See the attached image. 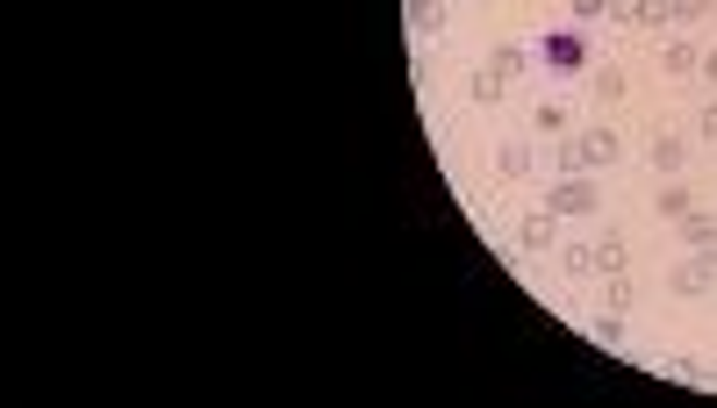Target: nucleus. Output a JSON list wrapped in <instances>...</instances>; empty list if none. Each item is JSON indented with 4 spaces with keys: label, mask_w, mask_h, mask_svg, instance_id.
Returning a JSON list of instances; mask_svg holds the SVG:
<instances>
[{
    "label": "nucleus",
    "mask_w": 717,
    "mask_h": 408,
    "mask_svg": "<svg viewBox=\"0 0 717 408\" xmlns=\"http://www.w3.org/2000/svg\"><path fill=\"white\" fill-rule=\"evenodd\" d=\"M617 158H624V136L610 129V122H596V129H581L560 144V172H610Z\"/></svg>",
    "instance_id": "nucleus-1"
},
{
    "label": "nucleus",
    "mask_w": 717,
    "mask_h": 408,
    "mask_svg": "<svg viewBox=\"0 0 717 408\" xmlns=\"http://www.w3.org/2000/svg\"><path fill=\"white\" fill-rule=\"evenodd\" d=\"M538 58H546V72L574 79V72H588V36L581 29H546L538 36Z\"/></svg>",
    "instance_id": "nucleus-2"
},
{
    "label": "nucleus",
    "mask_w": 717,
    "mask_h": 408,
    "mask_svg": "<svg viewBox=\"0 0 717 408\" xmlns=\"http://www.w3.org/2000/svg\"><path fill=\"white\" fill-rule=\"evenodd\" d=\"M546 208H552V215H596V208H603V187H596V180H581V172H567V180H552V187H546Z\"/></svg>",
    "instance_id": "nucleus-3"
},
{
    "label": "nucleus",
    "mask_w": 717,
    "mask_h": 408,
    "mask_svg": "<svg viewBox=\"0 0 717 408\" xmlns=\"http://www.w3.org/2000/svg\"><path fill=\"white\" fill-rule=\"evenodd\" d=\"M552 237H560V215H552V208H531V215L517 222V251H524V258L552 251Z\"/></svg>",
    "instance_id": "nucleus-4"
},
{
    "label": "nucleus",
    "mask_w": 717,
    "mask_h": 408,
    "mask_svg": "<svg viewBox=\"0 0 717 408\" xmlns=\"http://www.w3.org/2000/svg\"><path fill=\"white\" fill-rule=\"evenodd\" d=\"M710 280H717V265H710V258H682V265H675V272H667V294H682V301H696V294H710Z\"/></svg>",
    "instance_id": "nucleus-5"
},
{
    "label": "nucleus",
    "mask_w": 717,
    "mask_h": 408,
    "mask_svg": "<svg viewBox=\"0 0 717 408\" xmlns=\"http://www.w3.org/2000/svg\"><path fill=\"white\" fill-rule=\"evenodd\" d=\"M660 72H667V79H689V72H703V51L689 44V36H667V44H660Z\"/></svg>",
    "instance_id": "nucleus-6"
},
{
    "label": "nucleus",
    "mask_w": 717,
    "mask_h": 408,
    "mask_svg": "<svg viewBox=\"0 0 717 408\" xmlns=\"http://www.w3.org/2000/svg\"><path fill=\"white\" fill-rule=\"evenodd\" d=\"M653 172H667V180H675V172H682L689 165V144H682V136H667V129H653Z\"/></svg>",
    "instance_id": "nucleus-7"
},
{
    "label": "nucleus",
    "mask_w": 717,
    "mask_h": 408,
    "mask_svg": "<svg viewBox=\"0 0 717 408\" xmlns=\"http://www.w3.org/2000/svg\"><path fill=\"white\" fill-rule=\"evenodd\" d=\"M653 208H660L667 222H682V215H696V194H689L682 180H660V187H653Z\"/></svg>",
    "instance_id": "nucleus-8"
},
{
    "label": "nucleus",
    "mask_w": 717,
    "mask_h": 408,
    "mask_svg": "<svg viewBox=\"0 0 717 408\" xmlns=\"http://www.w3.org/2000/svg\"><path fill=\"white\" fill-rule=\"evenodd\" d=\"M410 8V36H438L445 29V0H402Z\"/></svg>",
    "instance_id": "nucleus-9"
},
{
    "label": "nucleus",
    "mask_w": 717,
    "mask_h": 408,
    "mask_svg": "<svg viewBox=\"0 0 717 408\" xmlns=\"http://www.w3.org/2000/svg\"><path fill=\"white\" fill-rule=\"evenodd\" d=\"M466 94H474V101H481V108H496V101H502V94H510V79H502V72H496V65H481V72H474V79H466Z\"/></svg>",
    "instance_id": "nucleus-10"
},
{
    "label": "nucleus",
    "mask_w": 717,
    "mask_h": 408,
    "mask_svg": "<svg viewBox=\"0 0 717 408\" xmlns=\"http://www.w3.org/2000/svg\"><path fill=\"white\" fill-rule=\"evenodd\" d=\"M588 344H596V351H617V344H624V316H617V308H603L596 323H588Z\"/></svg>",
    "instance_id": "nucleus-11"
},
{
    "label": "nucleus",
    "mask_w": 717,
    "mask_h": 408,
    "mask_svg": "<svg viewBox=\"0 0 717 408\" xmlns=\"http://www.w3.org/2000/svg\"><path fill=\"white\" fill-rule=\"evenodd\" d=\"M531 165H538V158H531V144H502V151H496V172H502V180H531Z\"/></svg>",
    "instance_id": "nucleus-12"
},
{
    "label": "nucleus",
    "mask_w": 717,
    "mask_h": 408,
    "mask_svg": "<svg viewBox=\"0 0 717 408\" xmlns=\"http://www.w3.org/2000/svg\"><path fill=\"white\" fill-rule=\"evenodd\" d=\"M632 301H639V287H632V280H624V272H603V308H617V316H624Z\"/></svg>",
    "instance_id": "nucleus-13"
},
{
    "label": "nucleus",
    "mask_w": 717,
    "mask_h": 408,
    "mask_svg": "<svg viewBox=\"0 0 717 408\" xmlns=\"http://www.w3.org/2000/svg\"><path fill=\"white\" fill-rule=\"evenodd\" d=\"M531 122H538V136H567V129H574V115H567L560 101H546V108H538Z\"/></svg>",
    "instance_id": "nucleus-14"
},
{
    "label": "nucleus",
    "mask_w": 717,
    "mask_h": 408,
    "mask_svg": "<svg viewBox=\"0 0 717 408\" xmlns=\"http://www.w3.org/2000/svg\"><path fill=\"white\" fill-rule=\"evenodd\" d=\"M596 272H624V237H617V230H603V244H596Z\"/></svg>",
    "instance_id": "nucleus-15"
},
{
    "label": "nucleus",
    "mask_w": 717,
    "mask_h": 408,
    "mask_svg": "<svg viewBox=\"0 0 717 408\" xmlns=\"http://www.w3.org/2000/svg\"><path fill=\"white\" fill-rule=\"evenodd\" d=\"M560 265L574 272V280H588V272H596V244H567V251H560Z\"/></svg>",
    "instance_id": "nucleus-16"
},
{
    "label": "nucleus",
    "mask_w": 717,
    "mask_h": 408,
    "mask_svg": "<svg viewBox=\"0 0 717 408\" xmlns=\"http://www.w3.org/2000/svg\"><path fill=\"white\" fill-rule=\"evenodd\" d=\"M667 380H682V387H703V366L689 351H667Z\"/></svg>",
    "instance_id": "nucleus-17"
},
{
    "label": "nucleus",
    "mask_w": 717,
    "mask_h": 408,
    "mask_svg": "<svg viewBox=\"0 0 717 408\" xmlns=\"http://www.w3.org/2000/svg\"><path fill=\"white\" fill-rule=\"evenodd\" d=\"M488 65H496V72H502V79H517V72H524V65H531V51H524V44H502V51H496V58H488Z\"/></svg>",
    "instance_id": "nucleus-18"
},
{
    "label": "nucleus",
    "mask_w": 717,
    "mask_h": 408,
    "mask_svg": "<svg viewBox=\"0 0 717 408\" xmlns=\"http://www.w3.org/2000/svg\"><path fill=\"white\" fill-rule=\"evenodd\" d=\"M588 86H596V101H617V94H624V72H617V65H596V79H588Z\"/></svg>",
    "instance_id": "nucleus-19"
},
{
    "label": "nucleus",
    "mask_w": 717,
    "mask_h": 408,
    "mask_svg": "<svg viewBox=\"0 0 717 408\" xmlns=\"http://www.w3.org/2000/svg\"><path fill=\"white\" fill-rule=\"evenodd\" d=\"M639 22H646V29H660V22H675V0H639Z\"/></svg>",
    "instance_id": "nucleus-20"
},
{
    "label": "nucleus",
    "mask_w": 717,
    "mask_h": 408,
    "mask_svg": "<svg viewBox=\"0 0 717 408\" xmlns=\"http://www.w3.org/2000/svg\"><path fill=\"white\" fill-rule=\"evenodd\" d=\"M696 136H703V144H717V94H710V108L696 115Z\"/></svg>",
    "instance_id": "nucleus-21"
},
{
    "label": "nucleus",
    "mask_w": 717,
    "mask_h": 408,
    "mask_svg": "<svg viewBox=\"0 0 717 408\" xmlns=\"http://www.w3.org/2000/svg\"><path fill=\"white\" fill-rule=\"evenodd\" d=\"M610 15V0H574V22H603Z\"/></svg>",
    "instance_id": "nucleus-22"
},
{
    "label": "nucleus",
    "mask_w": 717,
    "mask_h": 408,
    "mask_svg": "<svg viewBox=\"0 0 717 408\" xmlns=\"http://www.w3.org/2000/svg\"><path fill=\"white\" fill-rule=\"evenodd\" d=\"M696 15H710L703 0H675V22H696Z\"/></svg>",
    "instance_id": "nucleus-23"
},
{
    "label": "nucleus",
    "mask_w": 717,
    "mask_h": 408,
    "mask_svg": "<svg viewBox=\"0 0 717 408\" xmlns=\"http://www.w3.org/2000/svg\"><path fill=\"white\" fill-rule=\"evenodd\" d=\"M703 79H710V86H717V51H703Z\"/></svg>",
    "instance_id": "nucleus-24"
},
{
    "label": "nucleus",
    "mask_w": 717,
    "mask_h": 408,
    "mask_svg": "<svg viewBox=\"0 0 717 408\" xmlns=\"http://www.w3.org/2000/svg\"><path fill=\"white\" fill-rule=\"evenodd\" d=\"M703 258H710V265H717V237H710V244H703Z\"/></svg>",
    "instance_id": "nucleus-25"
},
{
    "label": "nucleus",
    "mask_w": 717,
    "mask_h": 408,
    "mask_svg": "<svg viewBox=\"0 0 717 408\" xmlns=\"http://www.w3.org/2000/svg\"><path fill=\"white\" fill-rule=\"evenodd\" d=\"M703 8H710V15H717V0H703Z\"/></svg>",
    "instance_id": "nucleus-26"
},
{
    "label": "nucleus",
    "mask_w": 717,
    "mask_h": 408,
    "mask_svg": "<svg viewBox=\"0 0 717 408\" xmlns=\"http://www.w3.org/2000/svg\"><path fill=\"white\" fill-rule=\"evenodd\" d=\"M474 8H488V0H474Z\"/></svg>",
    "instance_id": "nucleus-27"
}]
</instances>
